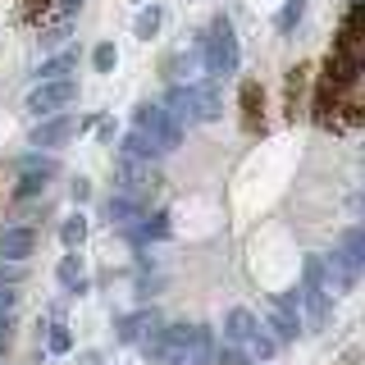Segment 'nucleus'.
Here are the masks:
<instances>
[{"label":"nucleus","mask_w":365,"mask_h":365,"mask_svg":"<svg viewBox=\"0 0 365 365\" xmlns=\"http://www.w3.org/2000/svg\"><path fill=\"white\" fill-rule=\"evenodd\" d=\"M41 187H46V182H41V178H23V182H19V197H23V201H28V197H32V192H41Z\"/></svg>","instance_id":"2f4dec72"},{"label":"nucleus","mask_w":365,"mask_h":365,"mask_svg":"<svg viewBox=\"0 0 365 365\" xmlns=\"http://www.w3.org/2000/svg\"><path fill=\"white\" fill-rule=\"evenodd\" d=\"M73 96H78V87H73V78H60V83H37L28 91V110L32 114H60V110H68L73 106Z\"/></svg>","instance_id":"39448f33"},{"label":"nucleus","mask_w":365,"mask_h":365,"mask_svg":"<svg viewBox=\"0 0 365 365\" xmlns=\"http://www.w3.org/2000/svg\"><path fill=\"white\" fill-rule=\"evenodd\" d=\"M361 269H365V224L347 228V233L338 237V247L329 251V260H324V274H329L334 288H351Z\"/></svg>","instance_id":"f257e3e1"},{"label":"nucleus","mask_w":365,"mask_h":365,"mask_svg":"<svg viewBox=\"0 0 365 365\" xmlns=\"http://www.w3.org/2000/svg\"><path fill=\"white\" fill-rule=\"evenodd\" d=\"M19 279H23V265H19V260H0V288H14Z\"/></svg>","instance_id":"cd10ccee"},{"label":"nucleus","mask_w":365,"mask_h":365,"mask_svg":"<svg viewBox=\"0 0 365 365\" xmlns=\"http://www.w3.org/2000/svg\"><path fill=\"white\" fill-rule=\"evenodd\" d=\"M215 334L210 324H192V347H187V365H215Z\"/></svg>","instance_id":"2eb2a0df"},{"label":"nucleus","mask_w":365,"mask_h":365,"mask_svg":"<svg viewBox=\"0 0 365 365\" xmlns=\"http://www.w3.org/2000/svg\"><path fill=\"white\" fill-rule=\"evenodd\" d=\"M187 347H192V324H174L165 329L151 347H142L155 365H187Z\"/></svg>","instance_id":"423d86ee"},{"label":"nucleus","mask_w":365,"mask_h":365,"mask_svg":"<svg viewBox=\"0 0 365 365\" xmlns=\"http://www.w3.org/2000/svg\"><path fill=\"white\" fill-rule=\"evenodd\" d=\"M73 68H78V46H68V51L51 55V60L37 68V83H60V78H68Z\"/></svg>","instance_id":"dca6fc26"},{"label":"nucleus","mask_w":365,"mask_h":365,"mask_svg":"<svg viewBox=\"0 0 365 365\" xmlns=\"http://www.w3.org/2000/svg\"><path fill=\"white\" fill-rule=\"evenodd\" d=\"M201 64H205L210 78L237 73V37H233V23L224 14L210 23V32H205V41H201Z\"/></svg>","instance_id":"f03ea898"},{"label":"nucleus","mask_w":365,"mask_h":365,"mask_svg":"<svg viewBox=\"0 0 365 365\" xmlns=\"http://www.w3.org/2000/svg\"><path fill=\"white\" fill-rule=\"evenodd\" d=\"M55 169H60V165H55L51 155H23V160H19V174H23V178H51Z\"/></svg>","instance_id":"412c9836"},{"label":"nucleus","mask_w":365,"mask_h":365,"mask_svg":"<svg viewBox=\"0 0 365 365\" xmlns=\"http://www.w3.org/2000/svg\"><path fill=\"white\" fill-rule=\"evenodd\" d=\"M133 128H142V133H151L165 151H174V146L182 142V128L174 119H169V110L165 106H137L133 110Z\"/></svg>","instance_id":"20e7f679"},{"label":"nucleus","mask_w":365,"mask_h":365,"mask_svg":"<svg viewBox=\"0 0 365 365\" xmlns=\"http://www.w3.org/2000/svg\"><path fill=\"white\" fill-rule=\"evenodd\" d=\"M60 237H64V247H68V251H78V247L87 242V220H83V215H73V220H64Z\"/></svg>","instance_id":"b1692460"},{"label":"nucleus","mask_w":365,"mask_h":365,"mask_svg":"<svg viewBox=\"0 0 365 365\" xmlns=\"http://www.w3.org/2000/svg\"><path fill=\"white\" fill-rule=\"evenodd\" d=\"M265 319H269L274 338H297L302 334V315H297V306L288 302V297H274V302L265 306Z\"/></svg>","instance_id":"1a4fd4ad"},{"label":"nucleus","mask_w":365,"mask_h":365,"mask_svg":"<svg viewBox=\"0 0 365 365\" xmlns=\"http://www.w3.org/2000/svg\"><path fill=\"white\" fill-rule=\"evenodd\" d=\"M165 110H169V119H174L178 128L201 123V119H197V106H192V87H169V91H165Z\"/></svg>","instance_id":"ddd939ff"},{"label":"nucleus","mask_w":365,"mask_h":365,"mask_svg":"<svg viewBox=\"0 0 365 365\" xmlns=\"http://www.w3.org/2000/svg\"><path fill=\"white\" fill-rule=\"evenodd\" d=\"M165 334V319L155 311H137V315H123L119 319V338L123 342H137V347H151V342Z\"/></svg>","instance_id":"0eeeda50"},{"label":"nucleus","mask_w":365,"mask_h":365,"mask_svg":"<svg viewBox=\"0 0 365 365\" xmlns=\"http://www.w3.org/2000/svg\"><path fill=\"white\" fill-rule=\"evenodd\" d=\"M160 23H165V14H160V5H146L142 14L133 19V32L146 41V37H155V32H160Z\"/></svg>","instance_id":"4be33fe9"},{"label":"nucleus","mask_w":365,"mask_h":365,"mask_svg":"<svg viewBox=\"0 0 365 365\" xmlns=\"http://www.w3.org/2000/svg\"><path fill=\"white\" fill-rule=\"evenodd\" d=\"M137 237H146V242H160V237H169V215L155 210L151 220H142V224H137Z\"/></svg>","instance_id":"5701e85b"},{"label":"nucleus","mask_w":365,"mask_h":365,"mask_svg":"<svg viewBox=\"0 0 365 365\" xmlns=\"http://www.w3.org/2000/svg\"><path fill=\"white\" fill-rule=\"evenodd\" d=\"M60 283H64V288H73V292H87V279H83V256H78V251L60 260Z\"/></svg>","instance_id":"aec40b11"},{"label":"nucleus","mask_w":365,"mask_h":365,"mask_svg":"<svg viewBox=\"0 0 365 365\" xmlns=\"http://www.w3.org/2000/svg\"><path fill=\"white\" fill-rule=\"evenodd\" d=\"M91 64H96V73H110V68L119 64V51H114L110 41H101L96 51H91Z\"/></svg>","instance_id":"a878e982"},{"label":"nucleus","mask_w":365,"mask_h":365,"mask_svg":"<svg viewBox=\"0 0 365 365\" xmlns=\"http://www.w3.org/2000/svg\"><path fill=\"white\" fill-rule=\"evenodd\" d=\"M251 329H256V319H251V311H242V306H233V311H228V319H224V334H228V342H247V338H251Z\"/></svg>","instance_id":"6ab92c4d"},{"label":"nucleus","mask_w":365,"mask_h":365,"mask_svg":"<svg viewBox=\"0 0 365 365\" xmlns=\"http://www.w3.org/2000/svg\"><path fill=\"white\" fill-rule=\"evenodd\" d=\"M215 365H251V351H242V347H224L220 356H215Z\"/></svg>","instance_id":"c85d7f7f"},{"label":"nucleus","mask_w":365,"mask_h":365,"mask_svg":"<svg viewBox=\"0 0 365 365\" xmlns=\"http://www.w3.org/2000/svg\"><path fill=\"white\" fill-rule=\"evenodd\" d=\"M302 9H306V0H283V9H279V32H292L297 23H302Z\"/></svg>","instance_id":"393cba45"},{"label":"nucleus","mask_w":365,"mask_h":365,"mask_svg":"<svg viewBox=\"0 0 365 365\" xmlns=\"http://www.w3.org/2000/svg\"><path fill=\"white\" fill-rule=\"evenodd\" d=\"M73 133H78V123L68 119V114H51L46 123L32 128V146H37V151H60V146L73 142Z\"/></svg>","instance_id":"6e6552de"},{"label":"nucleus","mask_w":365,"mask_h":365,"mask_svg":"<svg viewBox=\"0 0 365 365\" xmlns=\"http://www.w3.org/2000/svg\"><path fill=\"white\" fill-rule=\"evenodd\" d=\"M32 247H37V233H32L28 224H14V228H5L0 233V260H28L32 256Z\"/></svg>","instance_id":"9b49d317"},{"label":"nucleus","mask_w":365,"mask_h":365,"mask_svg":"<svg viewBox=\"0 0 365 365\" xmlns=\"http://www.w3.org/2000/svg\"><path fill=\"white\" fill-rule=\"evenodd\" d=\"M9 306H14V288H0V315H9Z\"/></svg>","instance_id":"72a5a7b5"},{"label":"nucleus","mask_w":365,"mask_h":365,"mask_svg":"<svg viewBox=\"0 0 365 365\" xmlns=\"http://www.w3.org/2000/svg\"><path fill=\"white\" fill-rule=\"evenodd\" d=\"M242 347L251 351V361H269L274 351H279V338H274L269 329H260V324H256V329H251V338L242 342Z\"/></svg>","instance_id":"a211bd4d"},{"label":"nucleus","mask_w":365,"mask_h":365,"mask_svg":"<svg viewBox=\"0 0 365 365\" xmlns=\"http://www.w3.org/2000/svg\"><path fill=\"white\" fill-rule=\"evenodd\" d=\"M351 210H356V215H365V192H356V197H351Z\"/></svg>","instance_id":"f704fd0d"},{"label":"nucleus","mask_w":365,"mask_h":365,"mask_svg":"<svg viewBox=\"0 0 365 365\" xmlns=\"http://www.w3.org/2000/svg\"><path fill=\"white\" fill-rule=\"evenodd\" d=\"M46 347H51L55 356H60V351H68V347H73V334H68L64 324H51V338H46Z\"/></svg>","instance_id":"bb28decb"},{"label":"nucleus","mask_w":365,"mask_h":365,"mask_svg":"<svg viewBox=\"0 0 365 365\" xmlns=\"http://www.w3.org/2000/svg\"><path fill=\"white\" fill-rule=\"evenodd\" d=\"M192 106H197V119L201 123L220 119V78H201V83L192 87Z\"/></svg>","instance_id":"f8f14e48"},{"label":"nucleus","mask_w":365,"mask_h":365,"mask_svg":"<svg viewBox=\"0 0 365 365\" xmlns=\"http://www.w3.org/2000/svg\"><path fill=\"white\" fill-rule=\"evenodd\" d=\"M119 182L142 197V192H155L160 187V174H155L151 160H123V165H119Z\"/></svg>","instance_id":"9d476101"},{"label":"nucleus","mask_w":365,"mask_h":365,"mask_svg":"<svg viewBox=\"0 0 365 365\" xmlns=\"http://www.w3.org/2000/svg\"><path fill=\"white\" fill-rule=\"evenodd\" d=\"M78 9H83V0H60V5H55V14H60V23H68Z\"/></svg>","instance_id":"7c9ffc66"},{"label":"nucleus","mask_w":365,"mask_h":365,"mask_svg":"<svg viewBox=\"0 0 365 365\" xmlns=\"http://www.w3.org/2000/svg\"><path fill=\"white\" fill-rule=\"evenodd\" d=\"M96 133H101V142H114V119H101Z\"/></svg>","instance_id":"473e14b6"},{"label":"nucleus","mask_w":365,"mask_h":365,"mask_svg":"<svg viewBox=\"0 0 365 365\" xmlns=\"http://www.w3.org/2000/svg\"><path fill=\"white\" fill-rule=\"evenodd\" d=\"M302 302H306V324L319 329L329 319V274H324V260H319V256H306Z\"/></svg>","instance_id":"7ed1b4c3"},{"label":"nucleus","mask_w":365,"mask_h":365,"mask_svg":"<svg viewBox=\"0 0 365 365\" xmlns=\"http://www.w3.org/2000/svg\"><path fill=\"white\" fill-rule=\"evenodd\" d=\"M101 215H106L110 224H137V220H146V215H142V205H137L133 197H106Z\"/></svg>","instance_id":"f3484780"},{"label":"nucleus","mask_w":365,"mask_h":365,"mask_svg":"<svg viewBox=\"0 0 365 365\" xmlns=\"http://www.w3.org/2000/svg\"><path fill=\"white\" fill-rule=\"evenodd\" d=\"M119 146H123V160H151V165H155V160L165 155V146H160L151 133H142V128H133Z\"/></svg>","instance_id":"4468645a"},{"label":"nucleus","mask_w":365,"mask_h":365,"mask_svg":"<svg viewBox=\"0 0 365 365\" xmlns=\"http://www.w3.org/2000/svg\"><path fill=\"white\" fill-rule=\"evenodd\" d=\"M68 197H73V201H87L91 197V182L87 178H73V182H68Z\"/></svg>","instance_id":"c756f323"}]
</instances>
